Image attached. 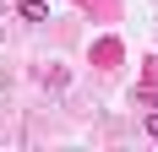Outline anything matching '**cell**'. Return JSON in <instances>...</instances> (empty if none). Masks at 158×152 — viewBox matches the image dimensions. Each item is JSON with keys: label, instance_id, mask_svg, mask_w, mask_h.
I'll use <instances>...</instances> for the list:
<instances>
[{"label": "cell", "instance_id": "1", "mask_svg": "<svg viewBox=\"0 0 158 152\" xmlns=\"http://www.w3.org/2000/svg\"><path fill=\"white\" fill-rule=\"evenodd\" d=\"M16 11L27 16V22H49V6H44V0H16Z\"/></svg>", "mask_w": 158, "mask_h": 152}, {"label": "cell", "instance_id": "2", "mask_svg": "<svg viewBox=\"0 0 158 152\" xmlns=\"http://www.w3.org/2000/svg\"><path fill=\"white\" fill-rule=\"evenodd\" d=\"M147 136H153V141H158V114H147Z\"/></svg>", "mask_w": 158, "mask_h": 152}]
</instances>
